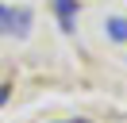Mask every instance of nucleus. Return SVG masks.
<instances>
[{"label":"nucleus","instance_id":"obj_3","mask_svg":"<svg viewBox=\"0 0 127 123\" xmlns=\"http://www.w3.org/2000/svg\"><path fill=\"white\" fill-rule=\"evenodd\" d=\"M108 35L116 38V42H127V19H119V15H112V19H108Z\"/></svg>","mask_w":127,"mask_h":123},{"label":"nucleus","instance_id":"obj_2","mask_svg":"<svg viewBox=\"0 0 127 123\" xmlns=\"http://www.w3.org/2000/svg\"><path fill=\"white\" fill-rule=\"evenodd\" d=\"M54 12H58V23H62V31H73V15H77V0H54Z\"/></svg>","mask_w":127,"mask_h":123},{"label":"nucleus","instance_id":"obj_1","mask_svg":"<svg viewBox=\"0 0 127 123\" xmlns=\"http://www.w3.org/2000/svg\"><path fill=\"white\" fill-rule=\"evenodd\" d=\"M31 12L27 8H0V35H27Z\"/></svg>","mask_w":127,"mask_h":123},{"label":"nucleus","instance_id":"obj_4","mask_svg":"<svg viewBox=\"0 0 127 123\" xmlns=\"http://www.w3.org/2000/svg\"><path fill=\"white\" fill-rule=\"evenodd\" d=\"M8 92H12V89H8V85H0V108L8 104Z\"/></svg>","mask_w":127,"mask_h":123},{"label":"nucleus","instance_id":"obj_5","mask_svg":"<svg viewBox=\"0 0 127 123\" xmlns=\"http://www.w3.org/2000/svg\"><path fill=\"white\" fill-rule=\"evenodd\" d=\"M65 123H89V119H65Z\"/></svg>","mask_w":127,"mask_h":123}]
</instances>
